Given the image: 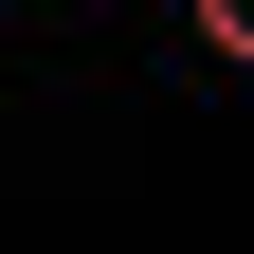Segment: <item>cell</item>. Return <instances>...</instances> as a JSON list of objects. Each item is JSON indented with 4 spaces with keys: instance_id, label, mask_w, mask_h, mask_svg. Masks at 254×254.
<instances>
[{
    "instance_id": "cell-1",
    "label": "cell",
    "mask_w": 254,
    "mask_h": 254,
    "mask_svg": "<svg viewBox=\"0 0 254 254\" xmlns=\"http://www.w3.org/2000/svg\"><path fill=\"white\" fill-rule=\"evenodd\" d=\"M182 18H200V55H236V73H254V0H182Z\"/></svg>"
}]
</instances>
